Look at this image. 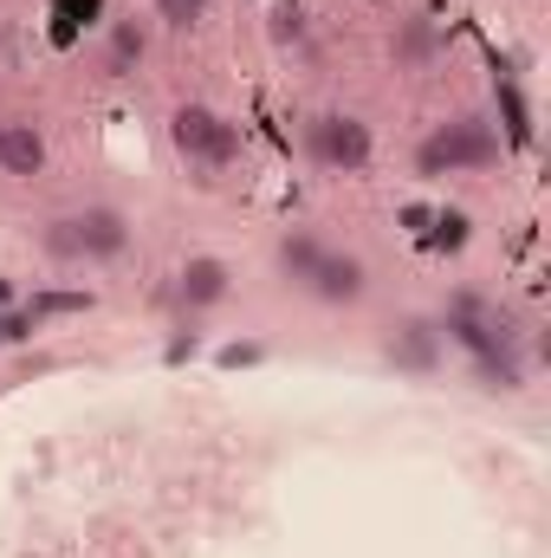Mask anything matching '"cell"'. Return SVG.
I'll use <instances>...</instances> for the list:
<instances>
[{"mask_svg": "<svg viewBox=\"0 0 551 558\" xmlns=\"http://www.w3.org/2000/svg\"><path fill=\"white\" fill-rule=\"evenodd\" d=\"M500 162V137L487 118H454L415 149V175H461V169H487Z\"/></svg>", "mask_w": 551, "mask_h": 558, "instance_id": "1", "label": "cell"}, {"mask_svg": "<svg viewBox=\"0 0 551 558\" xmlns=\"http://www.w3.org/2000/svg\"><path fill=\"white\" fill-rule=\"evenodd\" d=\"M46 247H52L59 260H111V254L131 247V221H124L118 208H85V215L52 221Z\"/></svg>", "mask_w": 551, "mask_h": 558, "instance_id": "2", "label": "cell"}, {"mask_svg": "<svg viewBox=\"0 0 551 558\" xmlns=\"http://www.w3.org/2000/svg\"><path fill=\"white\" fill-rule=\"evenodd\" d=\"M169 137H175V149H182L188 162H208V169H221V162L241 156V124H228V118L208 111V105H182V111L169 118Z\"/></svg>", "mask_w": 551, "mask_h": 558, "instance_id": "3", "label": "cell"}, {"mask_svg": "<svg viewBox=\"0 0 551 558\" xmlns=\"http://www.w3.org/2000/svg\"><path fill=\"white\" fill-rule=\"evenodd\" d=\"M311 156H318L325 169H344V175H351V169L370 162V131H364L357 118H338V111H331V118L311 124Z\"/></svg>", "mask_w": 551, "mask_h": 558, "instance_id": "4", "label": "cell"}, {"mask_svg": "<svg viewBox=\"0 0 551 558\" xmlns=\"http://www.w3.org/2000/svg\"><path fill=\"white\" fill-rule=\"evenodd\" d=\"M234 292V274H228V260H215V254H195L188 267H182V305H221Z\"/></svg>", "mask_w": 551, "mask_h": 558, "instance_id": "5", "label": "cell"}, {"mask_svg": "<svg viewBox=\"0 0 551 558\" xmlns=\"http://www.w3.org/2000/svg\"><path fill=\"white\" fill-rule=\"evenodd\" d=\"M325 305H344V299H357L364 292V260H351V254H318V267L305 279Z\"/></svg>", "mask_w": 551, "mask_h": 558, "instance_id": "6", "label": "cell"}, {"mask_svg": "<svg viewBox=\"0 0 551 558\" xmlns=\"http://www.w3.org/2000/svg\"><path fill=\"white\" fill-rule=\"evenodd\" d=\"M0 169L7 175H39L46 169V143L33 124H0Z\"/></svg>", "mask_w": 551, "mask_h": 558, "instance_id": "7", "label": "cell"}, {"mask_svg": "<svg viewBox=\"0 0 551 558\" xmlns=\"http://www.w3.org/2000/svg\"><path fill=\"white\" fill-rule=\"evenodd\" d=\"M91 20H105V0H52V46H72Z\"/></svg>", "mask_w": 551, "mask_h": 558, "instance_id": "8", "label": "cell"}, {"mask_svg": "<svg viewBox=\"0 0 551 558\" xmlns=\"http://www.w3.org/2000/svg\"><path fill=\"white\" fill-rule=\"evenodd\" d=\"M467 215L461 208H441L434 221H428V234H421V247H434V254H454V247H467Z\"/></svg>", "mask_w": 551, "mask_h": 558, "instance_id": "9", "label": "cell"}, {"mask_svg": "<svg viewBox=\"0 0 551 558\" xmlns=\"http://www.w3.org/2000/svg\"><path fill=\"white\" fill-rule=\"evenodd\" d=\"M65 312H91V292H33L26 318H65Z\"/></svg>", "mask_w": 551, "mask_h": 558, "instance_id": "10", "label": "cell"}, {"mask_svg": "<svg viewBox=\"0 0 551 558\" xmlns=\"http://www.w3.org/2000/svg\"><path fill=\"white\" fill-rule=\"evenodd\" d=\"M318 254H325V247H318L311 234H292V241L279 247V267H285L292 279H311V267H318Z\"/></svg>", "mask_w": 551, "mask_h": 558, "instance_id": "11", "label": "cell"}, {"mask_svg": "<svg viewBox=\"0 0 551 558\" xmlns=\"http://www.w3.org/2000/svg\"><path fill=\"white\" fill-rule=\"evenodd\" d=\"M396 351H403V364H415V371H421V364H434V325H421V318H415V325H403Z\"/></svg>", "mask_w": 551, "mask_h": 558, "instance_id": "12", "label": "cell"}, {"mask_svg": "<svg viewBox=\"0 0 551 558\" xmlns=\"http://www.w3.org/2000/svg\"><path fill=\"white\" fill-rule=\"evenodd\" d=\"M137 59H143V26H131V20H124V26L111 33V72H131Z\"/></svg>", "mask_w": 551, "mask_h": 558, "instance_id": "13", "label": "cell"}, {"mask_svg": "<svg viewBox=\"0 0 551 558\" xmlns=\"http://www.w3.org/2000/svg\"><path fill=\"white\" fill-rule=\"evenodd\" d=\"M156 13H162V20H169L175 33H188V26H195V20L208 13V0H156Z\"/></svg>", "mask_w": 551, "mask_h": 558, "instance_id": "14", "label": "cell"}, {"mask_svg": "<svg viewBox=\"0 0 551 558\" xmlns=\"http://www.w3.org/2000/svg\"><path fill=\"white\" fill-rule=\"evenodd\" d=\"M500 105H506V131H513V143H532V124H526V105H519V92H513V85H500Z\"/></svg>", "mask_w": 551, "mask_h": 558, "instance_id": "15", "label": "cell"}, {"mask_svg": "<svg viewBox=\"0 0 551 558\" xmlns=\"http://www.w3.org/2000/svg\"><path fill=\"white\" fill-rule=\"evenodd\" d=\"M26 331H33V318H26V312H20V318H13V312H0V344H20Z\"/></svg>", "mask_w": 551, "mask_h": 558, "instance_id": "16", "label": "cell"}, {"mask_svg": "<svg viewBox=\"0 0 551 558\" xmlns=\"http://www.w3.org/2000/svg\"><path fill=\"white\" fill-rule=\"evenodd\" d=\"M428 221H434V208H403V228L409 234H428Z\"/></svg>", "mask_w": 551, "mask_h": 558, "instance_id": "17", "label": "cell"}, {"mask_svg": "<svg viewBox=\"0 0 551 558\" xmlns=\"http://www.w3.org/2000/svg\"><path fill=\"white\" fill-rule=\"evenodd\" d=\"M254 357H260V344H228L221 351V364H254Z\"/></svg>", "mask_w": 551, "mask_h": 558, "instance_id": "18", "label": "cell"}]
</instances>
